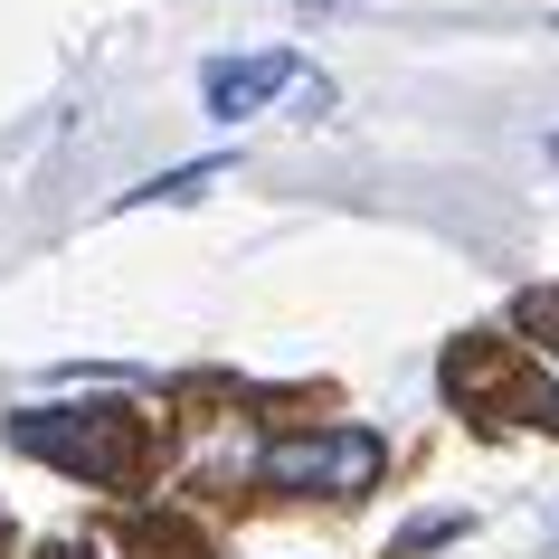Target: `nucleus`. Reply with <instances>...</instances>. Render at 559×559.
I'll use <instances>...</instances> for the list:
<instances>
[{
	"label": "nucleus",
	"instance_id": "obj_1",
	"mask_svg": "<svg viewBox=\"0 0 559 559\" xmlns=\"http://www.w3.org/2000/svg\"><path fill=\"white\" fill-rule=\"evenodd\" d=\"M10 445H20V455H48V465L76 474V484H123L143 437H133L123 408H29V417H10Z\"/></svg>",
	"mask_w": 559,
	"mask_h": 559
},
{
	"label": "nucleus",
	"instance_id": "obj_6",
	"mask_svg": "<svg viewBox=\"0 0 559 559\" xmlns=\"http://www.w3.org/2000/svg\"><path fill=\"white\" fill-rule=\"evenodd\" d=\"M295 115H304V123L332 115V86H323V76H295Z\"/></svg>",
	"mask_w": 559,
	"mask_h": 559
},
{
	"label": "nucleus",
	"instance_id": "obj_3",
	"mask_svg": "<svg viewBox=\"0 0 559 559\" xmlns=\"http://www.w3.org/2000/svg\"><path fill=\"white\" fill-rule=\"evenodd\" d=\"M304 76V58L295 48H247V58H209V76H200V95H209V115L218 123H247V115H265L275 95Z\"/></svg>",
	"mask_w": 559,
	"mask_h": 559
},
{
	"label": "nucleus",
	"instance_id": "obj_7",
	"mask_svg": "<svg viewBox=\"0 0 559 559\" xmlns=\"http://www.w3.org/2000/svg\"><path fill=\"white\" fill-rule=\"evenodd\" d=\"M522 323H540V342L559 352V295H531V304H522Z\"/></svg>",
	"mask_w": 559,
	"mask_h": 559
},
{
	"label": "nucleus",
	"instance_id": "obj_2",
	"mask_svg": "<svg viewBox=\"0 0 559 559\" xmlns=\"http://www.w3.org/2000/svg\"><path fill=\"white\" fill-rule=\"evenodd\" d=\"M389 465V445L370 437V427H313V437H275L257 455V484H275V493H332V502H352L370 493Z\"/></svg>",
	"mask_w": 559,
	"mask_h": 559
},
{
	"label": "nucleus",
	"instance_id": "obj_5",
	"mask_svg": "<svg viewBox=\"0 0 559 559\" xmlns=\"http://www.w3.org/2000/svg\"><path fill=\"white\" fill-rule=\"evenodd\" d=\"M437 540H465V512H427V522H408L389 559H417V550H437Z\"/></svg>",
	"mask_w": 559,
	"mask_h": 559
},
{
	"label": "nucleus",
	"instance_id": "obj_4",
	"mask_svg": "<svg viewBox=\"0 0 559 559\" xmlns=\"http://www.w3.org/2000/svg\"><path fill=\"white\" fill-rule=\"evenodd\" d=\"M228 171V162H190V171H162V180H143V190H123V209H152V200H200L209 180Z\"/></svg>",
	"mask_w": 559,
	"mask_h": 559
}]
</instances>
